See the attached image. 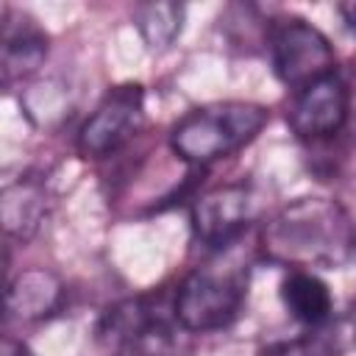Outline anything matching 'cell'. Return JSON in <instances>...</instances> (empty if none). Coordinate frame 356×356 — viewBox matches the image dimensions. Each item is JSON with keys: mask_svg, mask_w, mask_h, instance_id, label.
<instances>
[{"mask_svg": "<svg viewBox=\"0 0 356 356\" xmlns=\"http://www.w3.org/2000/svg\"><path fill=\"white\" fill-rule=\"evenodd\" d=\"M261 253L284 267H345L356 261V220L331 197H300L261 228Z\"/></svg>", "mask_w": 356, "mask_h": 356, "instance_id": "cell-1", "label": "cell"}, {"mask_svg": "<svg viewBox=\"0 0 356 356\" xmlns=\"http://www.w3.org/2000/svg\"><path fill=\"white\" fill-rule=\"evenodd\" d=\"M264 122L267 108L256 103L225 100L200 106L175 122L170 134V147L186 164L203 167L245 147L264 128Z\"/></svg>", "mask_w": 356, "mask_h": 356, "instance_id": "cell-2", "label": "cell"}, {"mask_svg": "<svg viewBox=\"0 0 356 356\" xmlns=\"http://www.w3.org/2000/svg\"><path fill=\"white\" fill-rule=\"evenodd\" d=\"M248 273L245 270H220V267H195L172 295V312L184 331L206 334L234 323L245 303Z\"/></svg>", "mask_w": 356, "mask_h": 356, "instance_id": "cell-3", "label": "cell"}, {"mask_svg": "<svg viewBox=\"0 0 356 356\" xmlns=\"http://www.w3.org/2000/svg\"><path fill=\"white\" fill-rule=\"evenodd\" d=\"M175 312L156 298H131L108 309L100 323V339L131 356H170L175 348ZM181 328V325H178Z\"/></svg>", "mask_w": 356, "mask_h": 356, "instance_id": "cell-4", "label": "cell"}, {"mask_svg": "<svg viewBox=\"0 0 356 356\" xmlns=\"http://www.w3.org/2000/svg\"><path fill=\"white\" fill-rule=\"evenodd\" d=\"M270 58L278 81L295 92L337 72L331 42L306 19L289 17L270 28Z\"/></svg>", "mask_w": 356, "mask_h": 356, "instance_id": "cell-5", "label": "cell"}, {"mask_svg": "<svg viewBox=\"0 0 356 356\" xmlns=\"http://www.w3.org/2000/svg\"><path fill=\"white\" fill-rule=\"evenodd\" d=\"M145 125V92L139 83L114 86L78 131V150L86 159H103L128 145Z\"/></svg>", "mask_w": 356, "mask_h": 356, "instance_id": "cell-6", "label": "cell"}, {"mask_svg": "<svg viewBox=\"0 0 356 356\" xmlns=\"http://www.w3.org/2000/svg\"><path fill=\"white\" fill-rule=\"evenodd\" d=\"M348 106H350L348 86L337 72H331L295 95L286 120L300 139H323L345 125Z\"/></svg>", "mask_w": 356, "mask_h": 356, "instance_id": "cell-7", "label": "cell"}, {"mask_svg": "<svg viewBox=\"0 0 356 356\" xmlns=\"http://www.w3.org/2000/svg\"><path fill=\"white\" fill-rule=\"evenodd\" d=\"M250 220V189L245 184L217 186L192 203V231L206 248H225Z\"/></svg>", "mask_w": 356, "mask_h": 356, "instance_id": "cell-8", "label": "cell"}, {"mask_svg": "<svg viewBox=\"0 0 356 356\" xmlns=\"http://www.w3.org/2000/svg\"><path fill=\"white\" fill-rule=\"evenodd\" d=\"M47 56V36L44 31L25 14L17 19H6L3 31V81L11 83L17 78H25L42 67Z\"/></svg>", "mask_w": 356, "mask_h": 356, "instance_id": "cell-9", "label": "cell"}, {"mask_svg": "<svg viewBox=\"0 0 356 356\" xmlns=\"http://www.w3.org/2000/svg\"><path fill=\"white\" fill-rule=\"evenodd\" d=\"M281 300H284L286 312L309 328L325 325L334 312V298H331L328 284L309 270H292L284 278Z\"/></svg>", "mask_w": 356, "mask_h": 356, "instance_id": "cell-10", "label": "cell"}, {"mask_svg": "<svg viewBox=\"0 0 356 356\" xmlns=\"http://www.w3.org/2000/svg\"><path fill=\"white\" fill-rule=\"evenodd\" d=\"M58 300V284L47 273H25L8 289V312L17 317H39Z\"/></svg>", "mask_w": 356, "mask_h": 356, "instance_id": "cell-11", "label": "cell"}, {"mask_svg": "<svg viewBox=\"0 0 356 356\" xmlns=\"http://www.w3.org/2000/svg\"><path fill=\"white\" fill-rule=\"evenodd\" d=\"M184 6L178 3H147L136 8V28L150 50H161L172 44V39L181 33Z\"/></svg>", "mask_w": 356, "mask_h": 356, "instance_id": "cell-12", "label": "cell"}, {"mask_svg": "<svg viewBox=\"0 0 356 356\" xmlns=\"http://www.w3.org/2000/svg\"><path fill=\"white\" fill-rule=\"evenodd\" d=\"M3 356H33V353L28 350V345H22L17 339H6L3 342Z\"/></svg>", "mask_w": 356, "mask_h": 356, "instance_id": "cell-13", "label": "cell"}, {"mask_svg": "<svg viewBox=\"0 0 356 356\" xmlns=\"http://www.w3.org/2000/svg\"><path fill=\"white\" fill-rule=\"evenodd\" d=\"M339 11L345 14V19H348V25H350V28L356 31V3H350V6H342Z\"/></svg>", "mask_w": 356, "mask_h": 356, "instance_id": "cell-14", "label": "cell"}]
</instances>
